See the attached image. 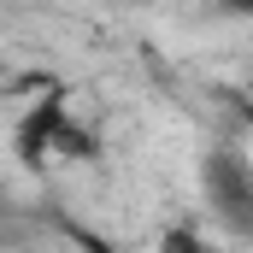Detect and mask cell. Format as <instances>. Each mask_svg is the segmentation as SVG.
I'll return each mask as SVG.
<instances>
[{
  "label": "cell",
  "mask_w": 253,
  "mask_h": 253,
  "mask_svg": "<svg viewBox=\"0 0 253 253\" xmlns=\"http://www.w3.org/2000/svg\"><path fill=\"white\" fill-rule=\"evenodd\" d=\"M71 94L65 83H47L24 112H18V129H12V153L24 171H47V159H59V135L71 129Z\"/></svg>",
  "instance_id": "1"
},
{
  "label": "cell",
  "mask_w": 253,
  "mask_h": 253,
  "mask_svg": "<svg viewBox=\"0 0 253 253\" xmlns=\"http://www.w3.org/2000/svg\"><path fill=\"white\" fill-rule=\"evenodd\" d=\"M200 183H206L212 212L224 218V230L253 236V159L248 153L242 147H212L206 165H200Z\"/></svg>",
  "instance_id": "2"
},
{
  "label": "cell",
  "mask_w": 253,
  "mask_h": 253,
  "mask_svg": "<svg viewBox=\"0 0 253 253\" xmlns=\"http://www.w3.org/2000/svg\"><path fill=\"white\" fill-rule=\"evenodd\" d=\"M159 248H183V253H200V236H194V230H165V236H159Z\"/></svg>",
  "instance_id": "3"
},
{
  "label": "cell",
  "mask_w": 253,
  "mask_h": 253,
  "mask_svg": "<svg viewBox=\"0 0 253 253\" xmlns=\"http://www.w3.org/2000/svg\"><path fill=\"white\" fill-rule=\"evenodd\" d=\"M224 18H253V0H218Z\"/></svg>",
  "instance_id": "4"
},
{
  "label": "cell",
  "mask_w": 253,
  "mask_h": 253,
  "mask_svg": "<svg viewBox=\"0 0 253 253\" xmlns=\"http://www.w3.org/2000/svg\"><path fill=\"white\" fill-rule=\"evenodd\" d=\"M0 6H6V0H0Z\"/></svg>",
  "instance_id": "5"
}]
</instances>
